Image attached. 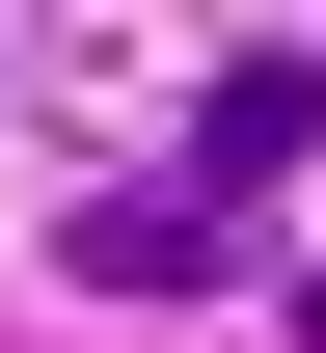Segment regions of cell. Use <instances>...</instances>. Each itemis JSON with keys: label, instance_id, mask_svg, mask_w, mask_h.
Here are the masks:
<instances>
[{"label": "cell", "instance_id": "obj_1", "mask_svg": "<svg viewBox=\"0 0 326 353\" xmlns=\"http://www.w3.org/2000/svg\"><path fill=\"white\" fill-rule=\"evenodd\" d=\"M299 136H326V82H299V54H218V82H190V190L245 218V190H299Z\"/></svg>", "mask_w": 326, "mask_h": 353}, {"label": "cell", "instance_id": "obj_2", "mask_svg": "<svg viewBox=\"0 0 326 353\" xmlns=\"http://www.w3.org/2000/svg\"><path fill=\"white\" fill-rule=\"evenodd\" d=\"M54 245H82L109 299H218V190H190V163H163V190H82Z\"/></svg>", "mask_w": 326, "mask_h": 353}, {"label": "cell", "instance_id": "obj_3", "mask_svg": "<svg viewBox=\"0 0 326 353\" xmlns=\"http://www.w3.org/2000/svg\"><path fill=\"white\" fill-rule=\"evenodd\" d=\"M299 353H326V272H299Z\"/></svg>", "mask_w": 326, "mask_h": 353}]
</instances>
